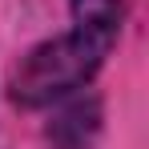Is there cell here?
<instances>
[{"label": "cell", "instance_id": "obj_3", "mask_svg": "<svg viewBox=\"0 0 149 149\" xmlns=\"http://www.w3.org/2000/svg\"><path fill=\"white\" fill-rule=\"evenodd\" d=\"M125 24V0H73V28L93 32L101 40L117 45Z\"/></svg>", "mask_w": 149, "mask_h": 149}, {"label": "cell", "instance_id": "obj_2", "mask_svg": "<svg viewBox=\"0 0 149 149\" xmlns=\"http://www.w3.org/2000/svg\"><path fill=\"white\" fill-rule=\"evenodd\" d=\"M105 125V105L97 93L77 89L69 97L56 101V113L45 125V137L52 141V149H93Z\"/></svg>", "mask_w": 149, "mask_h": 149}, {"label": "cell", "instance_id": "obj_1", "mask_svg": "<svg viewBox=\"0 0 149 149\" xmlns=\"http://www.w3.org/2000/svg\"><path fill=\"white\" fill-rule=\"evenodd\" d=\"M109 52H113L109 40L81 32V28H69L52 40H40L36 49H28L20 56L16 73L8 81V97L20 109H49L61 97L85 89L101 73Z\"/></svg>", "mask_w": 149, "mask_h": 149}]
</instances>
